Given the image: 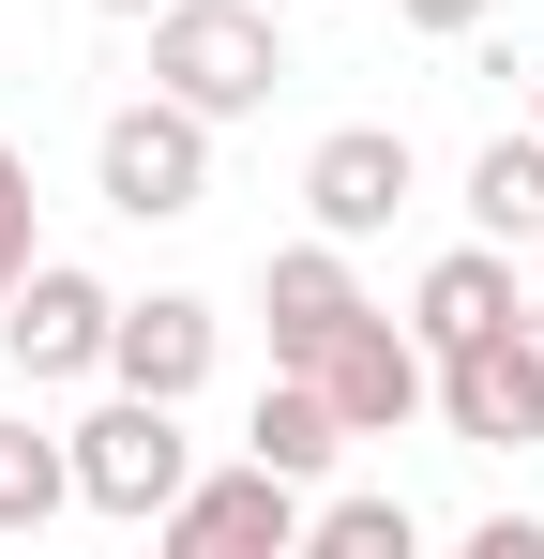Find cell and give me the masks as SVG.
<instances>
[{"label":"cell","instance_id":"cell-1","mask_svg":"<svg viewBox=\"0 0 544 559\" xmlns=\"http://www.w3.org/2000/svg\"><path fill=\"white\" fill-rule=\"evenodd\" d=\"M137 31H152V92H181L197 121H258L287 92V15L272 0H167Z\"/></svg>","mask_w":544,"mask_h":559},{"label":"cell","instance_id":"cell-2","mask_svg":"<svg viewBox=\"0 0 544 559\" xmlns=\"http://www.w3.org/2000/svg\"><path fill=\"white\" fill-rule=\"evenodd\" d=\"M212 136H227V121H197L181 92L106 106V136H91V197H106L121 227H181V212H212Z\"/></svg>","mask_w":544,"mask_h":559},{"label":"cell","instance_id":"cell-3","mask_svg":"<svg viewBox=\"0 0 544 559\" xmlns=\"http://www.w3.org/2000/svg\"><path fill=\"white\" fill-rule=\"evenodd\" d=\"M61 454H76V514H106V530H152L181 484H197L181 408H167V393H121V378H106L91 424H61Z\"/></svg>","mask_w":544,"mask_h":559},{"label":"cell","instance_id":"cell-4","mask_svg":"<svg viewBox=\"0 0 544 559\" xmlns=\"http://www.w3.org/2000/svg\"><path fill=\"white\" fill-rule=\"evenodd\" d=\"M106 318H121V287H106V273H76V258H31V273L0 287V364L31 378V393L106 378Z\"/></svg>","mask_w":544,"mask_h":559},{"label":"cell","instance_id":"cell-5","mask_svg":"<svg viewBox=\"0 0 544 559\" xmlns=\"http://www.w3.org/2000/svg\"><path fill=\"white\" fill-rule=\"evenodd\" d=\"M303 499H318V484H287V468H197V484H181L167 514H152V545L167 559H303Z\"/></svg>","mask_w":544,"mask_h":559},{"label":"cell","instance_id":"cell-6","mask_svg":"<svg viewBox=\"0 0 544 559\" xmlns=\"http://www.w3.org/2000/svg\"><path fill=\"white\" fill-rule=\"evenodd\" d=\"M318 393H333V424H348V439H409V424H439V348H424L409 318H378V302H363L348 333L318 348Z\"/></svg>","mask_w":544,"mask_h":559},{"label":"cell","instance_id":"cell-7","mask_svg":"<svg viewBox=\"0 0 544 559\" xmlns=\"http://www.w3.org/2000/svg\"><path fill=\"white\" fill-rule=\"evenodd\" d=\"M439 424L469 439V454H530V439H544V348H530V318L439 348Z\"/></svg>","mask_w":544,"mask_h":559},{"label":"cell","instance_id":"cell-8","mask_svg":"<svg viewBox=\"0 0 544 559\" xmlns=\"http://www.w3.org/2000/svg\"><path fill=\"white\" fill-rule=\"evenodd\" d=\"M409 197H424V152H409V121H333V136L303 152V212H318L333 242H378Z\"/></svg>","mask_w":544,"mask_h":559},{"label":"cell","instance_id":"cell-9","mask_svg":"<svg viewBox=\"0 0 544 559\" xmlns=\"http://www.w3.org/2000/svg\"><path fill=\"white\" fill-rule=\"evenodd\" d=\"M212 364H227V318H212L197 287H152V302H121V318H106V378H121V393L197 408V393H212Z\"/></svg>","mask_w":544,"mask_h":559},{"label":"cell","instance_id":"cell-10","mask_svg":"<svg viewBox=\"0 0 544 559\" xmlns=\"http://www.w3.org/2000/svg\"><path fill=\"white\" fill-rule=\"evenodd\" d=\"M258 318H272V364H303L318 378V348L363 318V273H348V242L333 227H303V242H272L258 258Z\"/></svg>","mask_w":544,"mask_h":559},{"label":"cell","instance_id":"cell-11","mask_svg":"<svg viewBox=\"0 0 544 559\" xmlns=\"http://www.w3.org/2000/svg\"><path fill=\"white\" fill-rule=\"evenodd\" d=\"M499 318H530V258H515V242H484V227L439 242L424 287H409V333H424V348H469V333H499Z\"/></svg>","mask_w":544,"mask_h":559},{"label":"cell","instance_id":"cell-12","mask_svg":"<svg viewBox=\"0 0 544 559\" xmlns=\"http://www.w3.org/2000/svg\"><path fill=\"white\" fill-rule=\"evenodd\" d=\"M243 454H258V468H287V484H333L348 424H333V393H318L303 364H272V378H258V408H243Z\"/></svg>","mask_w":544,"mask_h":559},{"label":"cell","instance_id":"cell-13","mask_svg":"<svg viewBox=\"0 0 544 559\" xmlns=\"http://www.w3.org/2000/svg\"><path fill=\"white\" fill-rule=\"evenodd\" d=\"M76 514V454L31 424V408H0V545H46Z\"/></svg>","mask_w":544,"mask_h":559},{"label":"cell","instance_id":"cell-14","mask_svg":"<svg viewBox=\"0 0 544 559\" xmlns=\"http://www.w3.org/2000/svg\"><path fill=\"white\" fill-rule=\"evenodd\" d=\"M469 227L530 258V227H544V121H515V136H484V152H469Z\"/></svg>","mask_w":544,"mask_h":559},{"label":"cell","instance_id":"cell-15","mask_svg":"<svg viewBox=\"0 0 544 559\" xmlns=\"http://www.w3.org/2000/svg\"><path fill=\"white\" fill-rule=\"evenodd\" d=\"M424 545V514L393 499V484H348V499H303V559H409Z\"/></svg>","mask_w":544,"mask_h":559},{"label":"cell","instance_id":"cell-16","mask_svg":"<svg viewBox=\"0 0 544 559\" xmlns=\"http://www.w3.org/2000/svg\"><path fill=\"white\" fill-rule=\"evenodd\" d=\"M31 258H46V197H31V152L0 136V287L31 273Z\"/></svg>","mask_w":544,"mask_h":559},{"label":"cell","instance_id":"cell-17","mask_svg":"<svg viewBox=\"0 0 544 559\" xmlns=\"http://www.w3.org/2000/svg\"><path fill=\"white\" fill-rule=\"evenodd\" d=\"M393 15H409V31H424V46H469V31H484V15H499V0H393Z\"/></svg>","mask_w":544,"mask_h":559},{"label":"cell","instance_id":"cell-18","mask_svg":"<svg viewBox=\"0 0 544 559\" xmlns=\"http://www.w3.org/2000/svg\"><path fill=\"white\" fill-rule=\"evenodd\" d=\"M469 559H544V514H469Z\"/></svg>","mask_w":544,"mask_h":559},{"label":"cell","instance_id":"cell-19","mask_svg":"<svg viewBox=\"0 0 544 559\" xmlns=\"http://www.w3.org/2000/svg\"><path fill=\"white\" fill-rule=\"evenodd\" d=\"M91 15H167V0H91Z\"/></svg>","mask_w":544,"mask_h":559},{"label":"cell","instance_id":"cell-20","mask_svg":"<svg viewBox=\"0 0 544 559\" xmlns=\"http://www.w3.org/2000/svg\"><path fill=\"white\" fill-rule=\"evenodd\" d=\"M530 302H544V227H530Z\"/></svg>","mask_w":544,"mask_h":559},{"label":"cell","instance_id":"cell-21","mask_svg":"<svg viewBox=\"0 0 544 559\" xmlns=\"http://www.w3.org/2000/svg\"><path fill=\"white\" fill-rule=\"evenodd\" d=\"M530 121H544V61H530Z\"/></svg>","mask_w":544,"mask_h":559},{"label":"cell","instance_id":"cell-22","mask_svg":"<svg viewBox=\"0 0 544 559\" xmlns=\"http://www.w3.org/2000/svg\"><path fill=\"white\" fill-rule=\"evenodd\" d=\"M530 348H544V302H530Z\"/></svg>","mask_w":544,"mask_h":559},{"label":"cell","instance_id":"cell-23","mask_svg":"<svg viewBox=\"0 0 544 559\" xmlns=\"http://www.w3.org/2000/svg\"><path fill=\"white\" fill-rule=\"evenodd\" d=\"M272 15H303V0H272Z\"/></svg>","mask_w":544,"mask_h":559}]
</instances>
